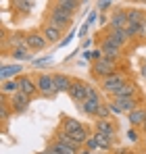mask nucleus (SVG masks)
I'll use <instances>...</instances> for the list:
<instances>
[{
	"label": "nucleus",
	"instance_id": "1",
	"mask_svg": "<svg viewBox=\"0 0 146 154\" xmlns=\"http://www.w3.org/2000/svg\"><path fill=\"white\" fill-rule=\"evenodd\" d=\"M61 131H65L69 137H73L79 146H84L86 140L90 137V135H88V127L81 125L77 119H71V117H63V121H61Z\"/></svg>",
	"mask_w": 146,
	"mask_h": 154
},
{
	"label": "nucleus",
	"instance_id": "2",
	"mask_svg": "<svg viewBox=\"0 0 146 154\" xmlns=\"http://www.w3.org/2000/svg\"><path fill=\"white\" fill-rule=\"evenodd\" d=\"M73 15H75V13L63 8V6H59V4H52L48 15H46V21L52 23V25H56V27H61L63 31H67V29L73 25Z\"/></svg>",
	"mask_w": 146,
	"mask_h": 154
},
{
	"label": "nucleus",
	"instance_id": "3",
	"mask_svg": "<svg viewBox=\"0 0 146 154\" xmlns=\"http://www.w3.org/2000/svg\"><path fill=\"white\" fill-rule=\"evenodd\" d=\"M36 81H38L40 96H44V98H54V96L59 94V92H56V85H54V75H50V73H38Z\"/></svg>",
	"mask_w": 146,
	"mask_h": 154
},
{
	"label": "nucleus",
	"instance_id": "4",
	"mask_svg": "<svg viewBox=\"0 0 146 154\" xmlns=\"http://www.w3.org/2000/svg\"><path fill=\"white\" fill-rule=\"evenodd\" d=\"M123 83H127V77L117 71V73H113V75H106V77H102V79H100V90L113 96V94L121 88Z\"/></svg>",
	"mask_w": 146,
	"mask_h": 154
},
{
	"label": "nucleus",
	"instance_id": "5",
	"mask_svg": "<svg viewBox=\"0 0 146 154\" xmlns=\"http://www.w3.org/2000/svg\"><path fill=\"white\" fill-rule=\"evenodd\" d=\"M100 50L104 54V58H109V60H119V56H121V46L111 38V35H104L102 40H100Z\"/></svg>",
	"mask_w": 146,
	"mask_h": 154
},
{
	"label": "nucleus",
	"instance_id": "6",
	"mask_svg": "<svg viewBox=\"0 0 146 154\" xmlns=\"http://www.w3.org/2000/svg\"><path fill=\"white\" fill-rule=\"evenodd\" d=\"M67 94L71 96L75 102H84V100H88V96H90V85H88L86 81H81V79H73L71 88H69Z\"/></svg>",
	"mask_w": 146,
	"mask_h": 154
},
{
	"label": "nucleus",
	"instance_id": "7",
	"mask_svg": "<svg viewBox=\"0 0 146 154\" xmlns=\"http://www.w3.org/2000/svg\"><path fill=\"white\" fill-rule=\"evenodd\" d=\"M113 73H117V65H115V60H109V58H100L96 60L94 65H92V75L94 77H106V75H113Z\"/></svg>",
	"mask_w": 146,
	"mask_h": 154
},
{
	"label": "nucleus",
	"instance_id": "8",
	"mask_svg": "<svg viewBox=\"0 0 146 154\" xmlns=\"http://www.w3.org/2000/svg\"><path fill=\"white\" fill-rule=\"evenodd\" d=\"M25 42H27V46H29L31 52H40L48 46V40L44 38L42 31H27L25 33Z\"/></svg>",
	"mask_w": 146,
	"mask_h": 154
},
{
	"label": "nucleus",
	"instance_id": "9",
	"mask_svg": "<svg viewBox=\"0 0 146 154\" xmlns=\"http://www.w3.org/2000/svg\"><path fill=\"white\" fill-rule=\"evenodd\" d=\"M11 108H13V112H17V115H21L25 112L27 108H29V104H31V96H27L23 92H15V94H11Z\"/></svg>",
	"mask_w": 146,
	"mask_h": 154
},
{
	"label": "nucleus",
	"instance_id": "10",
	"mask_svg": "<svg viewBox=\"0 0 146 154\" xmlns=\"http://www.w3.org/2000/svg\"><path fill=\"white\" fill-rule=\"evenodd\" d=\"M42 33H44V38L48 40V44H61L63 42V29L56 25H52V23H44V27H42Z\"/></svg>",
	"mask_w": 146,
	"mask_h": 154
},
{
	"label": "nucleus",
	"instance_id": "11",
	"mask_svg": "<svg viewBox=\"0 0 146 154\" xmlns=\"http://www.w3.org/2000/svg\"><path fill=\"white\" fill-rule=\"evenodd\" d=\"M19 83H21V92L27 94V96H31V98H33L36 94H40L36 77H31V75H19Z\"/></svg>",
	"mask_w": 146,
	"mask_h": 154
},
{
	"label": "nucleus",
	"instance_id": "12",
	"mask_svg": "<svg viewBox=\"0 0 146 154\" xmlns=\"http://www.w3.org/2000/svg\"><path fill=\"white\" fill-rule=\"evenodd\" d=\"M23 75V67L19 63H13V65H2L0 67V79L6 81V79H13V77Z\"/></svg>",
	"mask_w": 146,
	"mask_h": 154
},
{
	"label": "nucleus",
	"instance_id": "13",
	"mask_svg": "<svg viewBox=\"0 0 146 154\" xmlns=\"http://www.w3.org/2000/svg\"><path fill=\"white\" fill-rule=\"evenodd\" d=\"M111 25L127 29V25H129V13L125 8H115V13L111 15Z\"/></svg>",
	"mask_w": 146,
	"mask_h": 154
},
{
	"label": "nucleus",
	"instance_id": "14",
	"mask_svg": "<svg viewBox=\"0 0 146 154\" xmlns=\"http://www.w3.org/2000/svg\"><path fill=\"white\" fill-rule=\"evenodd\" d=\"M106 35H111V38L121 46V48L125 46V44H129V42H132L129 33H127L125 29H121V27H113V25H111V27H109V31H106Z\"/></svg>",
	"mask_w": 146,
	"mask_h": 154
},
{
	"label": "nucleus",
	"instance_id": "15",
	"mask_svg": "<svg viewBox=\"0 0 146 154\" xmlns=\"http://www.w3.org/2000/svg\"><path fill=\"white\" fill-rule=\"evenodd\" d=\"M127 121H129L132 127H142V123L146 121V108L138 106V108H134L132 112H127Z\"/></svg>",
	"mask_w": 146,
	"mask_h": 154
},
{
	"label": "nucleus",
	"instance_id": "16",
	"mask_svg": "<svg viewBox=\"0 0 146 154\" xmlns=\"http://www.w3.org/2000/svg\"><path fill=\"white\" fill-rule=\"evenodd\" d=\"M115 129H117V125H115L111 119H98L96 121V131L98 133H104V135L113 137V135H115Z\"/></svg>",
	"mask_w": 146,
	"mask_h": 154
},
{
	"label": "nucleus",
	"instance_id": "17",
	"mask_svg": "<svg viewBox=\"0 0 146 154\" xmlns=\"http://www.w3.org/2000/svg\"><path fill=\"white\" fill-rule=\"evenodd\" d=\"M100 106H102V100L88 98V100H84V102H81V110H84L86 115H90V117H98V110H100Z\"/></svg>",
	"mask_w": 146,
	"mask_h": 154
},
{
	"label": "nucleus",
	"instance_id": "18",
	"mask_svg": "<svg viewBox=\"0 0 146 154\" xmlns=\"http://www.w3.org/2000/svg\"><path fill=\"white\" fill-rule=\"evenodd\" d=\"M36 6V0H13V11L21 13V15H29Z\"/></svg>",
	"mask_w": 146,
	"mask_h": 154
},
{
	"label": "nucleus",
	"instance_id": "19",
	"mask_svg": "<svg viewBox=\"0 0 146 154\" xmlns=\"http://www.w3.org/2000/svg\"><path fill=\"white\" fill-rule=\"evenodd\" d=\"M71 77L65 75V73H54V85H56V92H69L71 88Z\"/></svg>",
	"mask_w": 146,
	"mask_h": 154
},
{
	"label": "nucleus",
	"instance_id": "20",
	"mask_svg": "<svg viewBox=\"0 0 146 154\" xmlns=\"http://www.w3.org/2000/svg\"><path fill=\"white\" fill-rule=\"evenodd\" d=\"M136 92H138V90H136V85H134L132 81H127V83H123L121 88L113 94V98H134V96H136Z\"/></svg>",
	"mask_w": 146,
	"mask_h": 154
},
{
	"label": "nucleus",
	"instance_id": "21",
	"mask_svg": "<svg viewBox=\"0 0 146 154\" xmlns=\"http://www.w3.org/2000/svg\"><path fill=\"white\" fill-rule=\"evenodd\" d=\"M0 90H2V94H15V92H21L19 77H13V79H6V81H2Z\"/></svg>",
	"mask_w": 146,
	"mask_h": 154
},
{
	"label": "nucleus",
	"instance_id": "22",
	"mask_svg": "<svg viewBox=\"0 0 146 154\" xmlns=\"http://www.w3.org/2000/svg\"><path fill=\"white\" fill-rule=\"evenodd\" d=\"M113 100L117 102V106L123 112H132L134 108H138V100L136 98H113Z\"/></svg>",
	"mask_w": 146,
	"mask_h": 154
},
{
	"label": "nucleus",
	"instance_id": "23",
	"mask_svg": "<svg viewBox=\"0 0 146 154\" xmlns=\"http://www.w3.org/2000/svg\"><path fill=\"white\" fill-rule=\"evenodd\" d=\"M31 54L33 52L29 50V48H13L11 50V56L15 60H31Z\"/></svg>",
	"mask_w": 146,
	"mask_h": 154
},
{
	"label": "nucleus",
	"instance_id": "24",
	"mask_svg": "<svg viewBox=\"0 0 146 154\" xmlns=\"http://www.w3.org/2000/svg\"><path fill=\"white\" fill-rule=\"evenodd\" d=\"M54 4H59V6H63V8H67V11L75 13V11L79 8L81 0H54Z\"/></svg>",
	"mask_w": 146,
	"mask_h": 154
},
{
	"label": "nucleus",
	"instance_id": "25",
	"mask_svg": "<svg viewBox=\"0 0 146 154\" xmlns=\"http://www.w3.org/2000/svg\"><path fill=\"white\" fill-rule=\"evenodd\" d=\"M94 135H96V142H98V148H100V150H109V148H111V140H113V137H109V135H104V133H94Z\"/></svg>",
	"mask_w": 146,
	"mask_h": 154
},
{
	"label": "nucleus",
	"instance_id": "26",
	"mask_svg": "<svg viewBox=\"0 0 146 154\" xmlns=\"http://www.w3.org/2000/svg\"><path fill=\"white\" fill-rule=\"evenodd\" d=\"M111 108H109V104H102L100 106V110H98V119H111Z\"/></svg>",
	"mask_w": 146,
	"mask_h": 154
},
{
	"label": "nucleus",
	"instance_id": "27",
	"mask_svg": "<svg viewBox=\"0 0 146 154\" xmlns=\"http://www.w3.org/2000/svg\"><path fill=\"white\" fill-rule=\"evenodd\" d=\"M84 146H86V148H88L90 152H92V150H100V148H98V142H96V135H92V137H88Z\"/></svg>",
	"mask_w": 146,
	"mask_h": 154
},
{
	"label": "nucleus",
	"instance_id": "28",
	"mask_svg": "<svg viewBox=\"0 0 146 154\" xmlns=\"http://www.w3.org/2000/svg\"><path fill=\"white\" fill-rule=\"evenodd\" d=\"M113 4V0H98V11H104Z\"/></svg>",
	"mask_w": 146,
	"mask_h": 154
},
{
	"label": "nucleus",
	"instance_id": "29",
	"mask_svg": "<svg viewBox=\"0 0 146 154\" xmlns=\"http://www.w3.org/2000/svg\"><path fill=\"white\" fill-rule=\"evenodd\" d=\"M52 63V58L46 56V58H42V60H36V67H44V65H50Z\"/></svg>",
	"mask_w": 146,
	"mask_h": 154
},
{
	"label": "nucleus",
	"instance_id": "30",
	"mask_svg": "<svg viewBox=\"0 0 146 154\" xmlns=\"http://www.w3.org/2000/svg\"><path fill=\"white\" fill-rule=\"evenodd\" d=\"M127 137H129L132 142H136V140H138V131H136V129H129V131H127Z\"/></svg>",
	"mask_w": 146,
	"mask_h": 154
},
{
	"label": "nucleus",
	"instance_id": "31",
	"mask_svg": "<svg viewBox=\"0 0 146 154\" xmlns=\"http://www.w3.org/2000/svg\"><path fill=\"white\" fill-rule=\"evenodd\" d=\"M88 98H94V100H100V96H98V92L94 90V88H92V85H90V96H88Z\"/></svg>",
	"mask_w": 146,
	"mask_h": 154
},
{
	"label": "nucleus",
	"instance_id": "32",
	"mask_svg": "<svg viewBox=\"0 0 146 154\" xmlns=\"http://www.w3.org/2000/svg\"><path fill=\"white\" fill-rule=\"evenodd\" d=\"M46 150H48V154H61V152H59V150H56V148H52V146H48Z\"/></svg>",
	"mask_w": 146,
	"mask_h": 154
},
{
	"label": "nucleus",
	"instance_id": "33",
	"mask_svg": "<svg viewBox=\"0 0 146 154\" xmlns=\"http://www.w3.org/2000/svg\"><path fill=\"white\" fill-rule=\"evenodd\" d=\"M86 31H88V25H84V27H81V29H79V35L84 38V35H86Z\"/></svg>",
	"mask_w": 146,
	"mask_h": 154
},
{
	"label": "nucleus",
	"instance_id": "34",
	"mask_svg": "<svg viewBox=\"0 0 146 154\" xmlns=\"http://www.w3.org/2000/svg\"><path fill=\"white\" fill-rule=\"evenodd\" d=\"M142 75L146 77V65H144V67H142Z\"/></svg>",
	"mask_w": 146,
	"mask_h": 154
},
{
	"label": "nucleus",
	"instance_id": "35",
	"mask_svg": "<svg viewBox=\"0 0 146 154\" xmlns=\"http://www.w3.org/2000/svg\"><path fill=\"white\" fill-rule=\"evenodd\" d=\"M142 129H144V133H146V121H144V123H142Z\"/></svg>",
	"mask_w": 146,
	"mask_h": 154
},
{
	"label": "nucleus",
	"instance_id": "36",
	"mask_svg": "<svg viewBox=\"0 0 146 154\" xmlns=\"http://www.w3.org/2000/svg\"><path fill=\"white\" fill-rule=\"evenodd\" d=\"M129 2H146V0H129Z\"/></svg>",
	"mask_w": 146,
	"mask_h": 154
},
{
	"label": "nucleus",
	"instance_id": "37",
	"mask_svg": "<svg viewBox=\"0 0 146 154\" xmlns=\"http://www.w3.org/2000/svg\"><path fill=\"white\" fill-rule=\"evenodd\" d=\"M38 154H48V150H42V152H38Z\"/></svg>",
	"mask_w": 146,
	"mask_h": 154
},
{
	"label": "nucleus",
	"instance_id": "38",
	"mask_svg": "<svg viewBox=\"0 0 146 154\" xmlns=\"http://www.w3.org/2000/svg\"><path fill=\"white\" fill-rule=\"evenodd\" d=\"M144 146H146V137H144Z\"/></svg>",
	"mask_w": 146,
	"mask_h": 154
},
{
	"label": "nucleus",
	"instance_id": "39",
	"mask_svg": "<svg viewBox=\"0 0 146 154\" xmlns=\"http://www.w3.org/2000/svg\"><path fill=\"white\" fill-rule=\"evenodd\" d=\"M144 65H146V60H144Z\"/></svg>",
	"mask_w": 146,
	"mask_h": 154
}]
</instances>
